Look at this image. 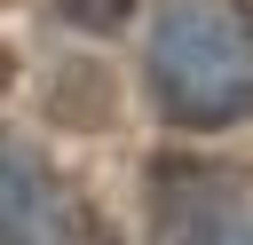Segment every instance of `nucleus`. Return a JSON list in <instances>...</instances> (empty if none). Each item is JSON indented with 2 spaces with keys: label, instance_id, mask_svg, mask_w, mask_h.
<instances>
[{
  "label": "nucleus",
  "instance_id": "f257e3e1",
  "mask_svg": "<svg viewBox=\"0 0 253 245\" xmlns=\"http://www.w3.org/2000/svg\"><path fill=\"white\" fill-rule=\"evenodd\" d=\"M150 87L174 126H229L253 111V32L213 0H166L150 32Z\"/></svg>",
  "mask_w": 253,
  "mask_h": 245
},
{
  "label": "nucleus",
  "instance_id": "f03ea898",
  "mask_svg": "<svg viewBox=\"0 0 253 245\" xmlns=\"http://www.w3.org/2000/svg\"><path fill=\"white\" fill-rule=\"evenodd\" d=\"M150 221H158V245H253L237 182L221 166H198V158L150 166Z\"/></svg>",
  "mask_w": 253,
  "mask_h": 245
},
{
  "label": "nucleus",
  "instance_id": "7ed1b4c3",
  "mask_svg": "<svg viewBox=\"0 0 253 245\" xmlns=\"http://www.w3.org/2000/svg\"><path fill=\"white\" fill-rule=\"evenodd\" d=\"M32 213H47V190H40L32 158L8 150V245H40V237H32Z\"/></svg>",
  "mask_w": 253,
  "mask_h": 245
},
{
  "label": "nucleus",
  "instance_id": "20e7f679",
  "mask_svg": "<svg viewBox=\"0 0 253 245\" xmlns=\"http://www.w3.org/2000/svg\"><path fill=\"white\" fill-rule=\"evenodd\" d=\"M55 8H63L79 32H119V24L134 16V0H55Z\"/></svg>",
  "mask_w": 253,
  "mask_h": 245
},
{
  "label": "nucleus",
  "instance_id": "39448f33",
  "mask_svg": "<svg viewBox=\"0 0 253 245\" xmlns=\"http://www.w3.org/2000/svg\"><path fill=\"white\" fill-rule=\"evenodd\" d=\"M63 245H119V237H111V221H95L87 205H71V213H63Z\"/></svg>",
  "mask_w": 253,
  "mask_h": 245
},
{
  "label": "nucleus",
  "instance_id": "423d86ee",
  "mask_svg": "<svg viewBox=\"0 0 253 245\" xmlns=\"http://www.w3.org/2000/svg\"><path fill=\"white\" fill-rule=\"evenodd\" d=\"M229 8H237V24H245V32H253V0H229Z\"/></svg>",
  "mask_w": 253,
  "mask_h": 245
}]
</instances>
